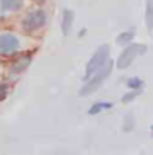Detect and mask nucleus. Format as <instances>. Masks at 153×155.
<instances>
[{
	"mask_svg": "<svg viewBox=\"0 0 153 155\" xmlns=\"http://www.w3.org/2000/svg\"><path fill=\"white\" fill-rule=\"evenodd\" d=\"M112 71H114V61L112 60H108L99 71H96L92 76L88 78L86 81H85V85L81 87V90H79V96L81 97H85V96H90V94H94L106 79H108V76L112 74Z\"/></svg>",
	"mask_w": 153,
	"mask_h": 155,
	"instance_id": "obj_1",
	"label": "nucleus"
},
{
	"mask_svg": "<svg viewBox=\"0 0 153 155\" xmlns=\"http://www.w3.org/2000/svg\"><path fill=\"white\" fill-rule=\"evenodd\" d=\"M110 60V47L108 45H101L94 54H92V58L88 60V63H86V69H85V76H83V81H86L88 78L92 76L96 71H99L106 61Z\"/></svg>",
	"mask_w": 153,
	"mask_h": 155,
	"instance_id": "obj_2",
	"label": "nucleus"
},
{
	"mask_svg": "<svg viewBox=\"0 0 153 155\" xmlns=\"http://www.w3.org/2000/svg\"><path fill=\"white\" fill-rule=\"evenodd\" d=\"M146 45H142V43H128V45H124V49H122V52H121V56L117 58V69H126V67H130L133 61H135V58L137 56H141V54H144L146 52Z\"/></svg>",
	"mask_w": 153,
	"mask_h": 155,
	"instance_id": "obj_3",
	"label": "nucleus"
},
{
	"mask_svg": "<svg viewBox=\"0 0 153 155\" xmlns=\"http://www.w3.org/2000/svg\"><path fill=\"white\" fill-rule=\"evenodd\" d=\"M45 25H47V13H45L43 9H34V11H31V13L24 18V22H22V27H24V31H27V33L40 31V29L45 27Z\"/></svg>",
	"mask_w": 153,
	"mask_h": 155,
	"instance_id": "obj_4",
	"label": "nucleus"
},
{
	"mask_svg": "<svg viewBox=\"0 0 153 155\" xmlns=\"http://www.w3.org/2000/svg\"><path fill=\"white\" fill-rule=\"evenodd\" d=\"M20 51V40L13 33H2L0 35V54L11 56Z\"/></svg>",
	"mask_w": 153,
	"mask_h": 155,
	"instance_id": "obj_5",
	"label": "nucleus"
},
{
	"mask_svg": "<svg viewBox=\"0 0 153 155\" xmlns=\"http://www.w3.org/2000/svg\"><path fill=\"white\" fill-rule=\"evenodd\" d=\"M72 24H74V13H72L70 9H65V11H63V24H61L63 35H69V33H70Z\"/></svg>",
	"mask_w": 153,
	"mask_h": 155,
	"instance_id": "obj_6",
	"label": "nucleus"
},
{
	"mask_svg": "<svg viewBox=\"0 0 153 155\" xmlns=\"http://www.w3.org/2000/svg\"><path fill=\"white\" fill-rule=\"evenodd\" d=\"M29 63H31V56L29 54H25V56H22V58H18L15 63H13V67H11V71L13 72H22V71H25L27 67H29Z\"/></svg>",
	"mask_w": 153,
	"mask_h": 155,
	"instance_id": "obj_7",
	"label": "nucleus"
},
{
	"mask_svg": "<svg viewBox=\"0 0 153 155\" xmlns=\"http://www.w3.org/2000/svg\"><path fill=\"white\" fill-rule=\"evenodd\" d=\"M24 0H0V9L2 11H18L22 9Z\"/></svg>",
	"mask_w": 153,
	"mask_h": 155,
	"instance_id": "obj_8",
	"label": "nucleus"
},
{
	"mask_svg": "<svg viewBox=\"0 0 153 155\" xmlns=\"http://www.w3.org/2000/svg\"><path fill=\"white\" fill-rule=\"evenodd\" d=\"M110 108H112V103L110 101H97V103H94L88 108V116H96V114H99L103 110H110Z\"/></svg>",
	"mask_w": 153,
	"mask_h": 155,
	"instance_id": "obj_9",
	"label": "nucleus"
},
{
	"mask_svg": "<svg viewBox=\"0 0 153 155\" xmlns=\"http://www.w3.org/2000/svg\"><path fill=\"white\" fill-rule=\"evenodd\" d=\"M146 25L153 35V0H146Z\"/></svg>",
	"mask_w": 153,
	"mask_h": 155,
	"instance_id": "obj_10",
	"label": "nucleus"
},
{
	"mask_svg": "<svg viewBox=\"0 0 153 155\" xmlns=\"http://www.w3.org/2000/svg\"><path fill=\"white\" fill-rule=\"evenodd\" d=\"M133 36H135V31L132 29V31H124L122 35H119L117 38H115V41L119 43V45H128V43H132V40H133Z\"/></svg>",
	"mask_w": 153,
	"mask_h": 155,
	"instance_id": "obj_11",
	"label": "nucleus"
},
{
	"mask_svg": "<svg viewBox=\"0 0 153 155\" xmlns=\"http://www.w3.org/2000/svg\"><path fill=\"white\" fill-rule=\"evenodd\" d=\"M126 85H128L132 90H141V88L144 87V81H142L141 78H128V79H126Z\"/></svg>",
	"mask_w": 153,
	"mask_h": 155,
	"instance_id": "obj_12",
	"label": "nucleus"
},
{
	"mask_svg": "<svg viewBox=\"0 0 153 155\" xmlns=\"http://www.w3.org/2000/svg\"><path fill=\"white\" fill-rule=\"evenodd\" d=\"M133 128H135L133 116H132V114H126V116H124V126H122V130H124V132H132Z\"/></svg>",
	"mask_w": 153,
	"mask_h": 155,
	"instance_id": "obj_13",
	"label": "nucleus"
},
{
	"mask_svg": "<svg viewBox=\"0 0 153 155\" xmlns=\"http://www.w3.org/2000/svg\"><path fill=\"white\" fill-rule=\"evenodd\" d=\"M139 94H141V90H132V92L124 94V96L121 97V101H122V103H130V101H133V99H135Z\"/></svg>",
	"mask_w": 153,
	"mask_h": 155,
	"instance_id": "obj_14",
	"label": "nucleus"
},
{
	"mask_svg": "<svg viewBox=\"0 0 153 155\" xmlns=\"http://www.w3.org/2000/svg\"><path fill=\"white\" fill-rule=\"evenodd\" d=\"M7 94H9V85H7V83H4V81H0V101H2V99H5V97H7Z\"/></svg>",
	"mask_w": 153,
	"mask_h": 155,
	"instance_id": "obj_15",
	"label": "nucleus"
},
{
	"mask_svg": "<svg viewBox=\"0 0 153 155\" xmlns=\"http://www.w3.org/2000/svg\"><path fill=\"white\" fill-rule=\"evenodd\" d=\"M151 134H153V128H151Z\"/></svg>",
	"mask_w": 153,
	"mask_h": 155,
	"instance_id": "obj_16",
	"label": "nucleus"
}]
</instances>
